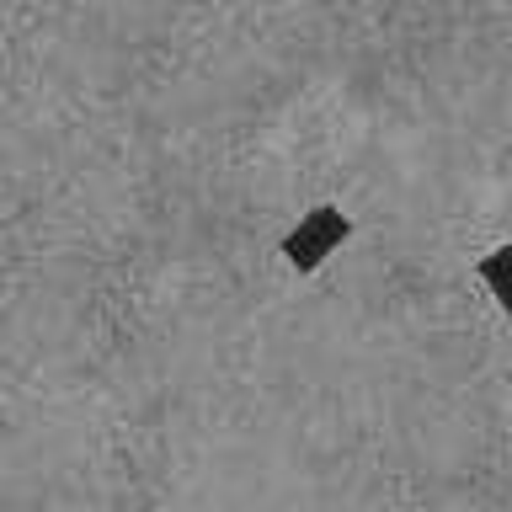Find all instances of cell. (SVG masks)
<instances>
[{
  "instance_id": "6da1fadb",
  "label": "cell",
  "mask_w": 512,
  "mask_h": 512,
  "mask_svg": "<svg viewBox=\"0 0 512 512\" xmlns=\"http://www.w3.org/2000/svg\"><path fill=\"white\" fill-rule=\"evenodd\" d=\"M347 235H352V219L342 214V208L320 203V208H310V214H304L294 230L283 235V256H288V267L315 272L336 246H347Z\"/></svg>"
},
{
  "instance_id": "7a4b0ae2",
  "label": "cell",
  "mask_w": 512,
  "mask_h": 512,
  "mask_svg": "<svg viewBox=\"0 0 512 512\" xmlns=\"http://www.w3.org/2000/svg\"><path fill=\"white\" fill-rule=\"evenodd\" d=\"M480 283H486L491 299L512 315V246H496L491 256H480Z\"/></svg>"
}]
</instances>
